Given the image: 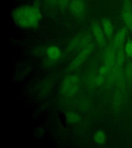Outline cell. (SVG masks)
Returning a JSON list of instances; mask_svg holds the SVG:
<instances>
[{"label":"cell","instance_id":"7c38bea8","mask_svg":"<svg viewBox=\"0 0 132 148\" xmlns=\"http://www.w3.org/2000/svg\"><path fill=\"white\" fill-rule=\"evenodd\" d=\"M82 36V35H77L74 37V38L70 41L67 47V51L68 52H71L74 50L75 49L79 48V44Z\"/></svg>","mask_w":132,"mask_h":148},{"label":"cell","instance_id":"d6986e66","mask_svg":"<svg viewBox=\"0 0 132 148\" xmlns=\"http://www.w3.org/2000/svg\"><path fill=\"white\" fill-rule=\"evenodd\" d=\"M104 82V78L103 76V75H100L99 76H97L95 78V83L97 86H101Z\"/></svg>","mask_w":132,"mask_h":148},{"label":"cell","instance_id":"7a4b0ae2","mask_svg":"<svg viewBox=\"0 0 132 148\" xmlns=\"http://www.w3.org/2000/svg\"><path fill=\"white\" fill-rule=\"evenodd\" d=\"M79 78L76 75H70L67 77L63 82L61 86V92L67 96H72L78 91Z\"/></svg>","mask_w":132,"mask_h":148},{"label":"cell","instance_id":"e0dca14e","mask_svg":"<svg viewBox=\"0 0 132 148\" xmlns=\"http://www.w3.org/2000/svg\"><path fill=\"white\" fill-rule=\"evenodd\" d=\"M125 76L129 81L132 80V62L128 63L125 69Z\"/></svg>","mask_w":132,"mask_h":148},{"label":"cell","instance_id":"4fadbf2b","mask_svg":"<svg viewBox=\"0 0 132 148\" xmlns=\"http://www.w3.org/2000/svg\"><path fill=\"white\" fill-rule=\"evenodd\" d=\"M94 140L99 145H102L106 141V135L102 131H98L94 135Z\"/></svg>","mask_w":132,"mask_h":148},{"label":"cell","instance_id":"5bb4252c","mask_svg":"<svg viewBox=\"0 0 132 148\" xmlns=\"http://www.w3.org/2000/svg\"><path fill=\"white\" fill-rule=\"evenodd\" d=\"M91 35L88 34L83 35L81 37V39L80 40L79 44V49L81 48H85L86 46H88L89 44H91Z\"/></svg>","mask_w":132,"mask_h":148},{"label":"cell","instance_id":"6da1fadb","mask_svg":"<svg viewBox=\"0 0 132 148\" xmlns=\"http://www.w3.org/2000/svg\"><path fill=\"white\" fill-rule=\"evenodd\" d=\"M12 17L15 23L20 27H37L42 18L38 1L32 6H23L15 9L12 12Z\"/></svg>","mask_w":132,"mask_h":148},{"label":"cell","instance_id":"8fae6325","mask_svg":"<svg viewBox=\"0 0 132 148\" xmlns=\"http://www.w3.org/2000/svg\"><path fill=\"white\" fill-rule=\"evenodd\" d=\"M46 53L49 59L52 61L57 60L61 56V51L57 46H49L46 49Z\"/></svg>","mask_w":132,"mask_h":148},{"label":"cell","instance_id":"8992f818","mask_svg":"<svg viewBox=\"0 0 132 148\" xmlns=\"http://www.w3.org/2000/svg\"><path fill=\"white\" fill-rule=\"evenodd\" d=\"M92 32L93 35L95 38V40L97 42L99 46L101 47H103L105 45V38L103 31L102 30V28L99 25L98 23L96 22L93 23L92 25Z\"/></svg>","mask_w":132,"mask_h":148},{"label":"cell","instance_id":"3957f363","mask_svg":"<svg viewBox=\"0 0 132 148\" xmlns=\"http://www.w3.org/2000/svg\"><path fill=\"white\" fill-rule=\"evenodd\" d=\"M121 18L126 27L132 33V3L131 0H124L121 10Z\"/></svg>","mask_w":132,"mask_h":148},{"label":"cell","instance_id":"52a82bcc","mask_svg":"<svg viewBox=\"0 0 132 148\" xmlns=\"http://www.w3.org/2000/svg\"><path fill=\"white\" fill-rule=\"evenodd\" d=\"M69 8L73 14L77 16H81L83 14L85 8L84 0H72L70 3Z\"/></svg>","mask_w":132,"mask_h":148},{"label":"cell","instance_id":"9c48e42d","mask_svg":"<svg viewBox=\"0 0 132 148\" xmlns=\"http://www.w3.org/2000/svg\"><path fill=\"white\" fill-rule=\"evenodd\" d=\"M125 54L124 51V46H121L117 50L116 55V62L114 69H121L122 66L125 60Z\"/></svg>","mask_w":132,"mask_h":148},{"label":"cell","instance_id":"ac0fdd59","mask_svg":"<svg viewBox=\"0 0 132 148\" xmlns=\"http://www.w3.org/2000/svg\"><path fill=\"white\" fill-rule=\"evenodd\" d=\"M111 71V69L108 67L106 65L102 66L99 69V74L101 75H103V76L105 75H106V74H109Z\"/></svg>","mask_w":132,"mask_h":148},{"label":"cell","instance_id":"ba28073f","mask_svg":"<svg viewBox=\"0 0 132 148\" xmlns=\"http://www.w3.org/2000/svg\"><path fill=\"white\" fill-rule=\"evenodd\" d=\"M128 30V28L125 27L119 30L118 32L116 34L113 43L114 44V46L117 49H118L121 46L124 45Z\"/></svg>","mask_w":132,"mask_h":148},{"label":"cell","instance_id":"30bf717a","mask_svg":"<svg viewBox=\"0 0 132 148\" xmlns=\"http://www.w3.org/2000/svg\"><path fill=\"white\" fill-rule=\"evenodd\" d=\"M101 23L105 35L108 38H111L114 33V27L111 22L108 18H103Z\"/></svg>","mask_w":132,"mask_h":148},{"label":"cell","instance_id":"9a60e30c","mask_svg":"<svg viewBox=\"0 0 132 148\" xmlns=\"http://www.w3.org/2000/svg\"><path fill=\"white\" fill-rule=\"evenodd\" d=\"M66 119L68 123H71L78 122L80 119V117L79 114L74 112H69L66 115Z\"/></svg>","mask_w":132,"mask_h":148},{"label":"cell","instance_id":"ffe728a7","mask_svg":"<svg viewBox=\"0 0 132 148\" xmlns=\"http://www.w3.org/2000/svg\"><path fill=\"white\" fill-rule=\"evenodd\" d=\"M70 0H58L59 6L62 9H64L69 3Z\"/></svg>","mask_w":132,"mask_h":148},{"label":"cell","instance_id":"2e32d148","mask_svg":"<svg viewBox=\"0 0 132 148\" xmlns=\"http://www.w3.org/2000/svg\"><path fill=\"white\" fill-rule=\"evenodd\" d=\"M124 51L128 57L132 58V40H129L124 46Z\"/></svg>","mask_w":132,"mask_h":148},{"label":"cell","instance_id":"277c9868","mask_svg":"<svg viewBox=\"0 0 132 148\" xmlns=\"http://www.w3.org/2000/svg\"><path fill=\"white\" fill-rule=\"evenodd\" d=\"M94 48V44L91 43L89 45L83 49L80 53L72 61L70 64V69H75L79 66L86 60L89 55L91 53Z\"/></svg>","mask_w":132,"mask_h":148},{"label":"cell","instance_id":"5b68a950","mask_svg":"<svg viewBox=\"0 0 132 148\" xmlns=\"http://www.w3.org/2000/svg\"><path fill=\"white\" fill-rule=\"evenodd\" d=\"M117 50L118 49L114 46V44L112 43L109 45L105 51L104 56V64L109 67L111 71L114 69L115 65Z\"/></svg>","mask_w":132,"mask_h":148}]
</instances>
